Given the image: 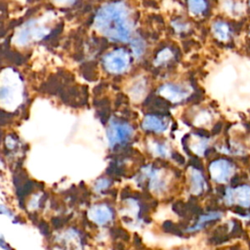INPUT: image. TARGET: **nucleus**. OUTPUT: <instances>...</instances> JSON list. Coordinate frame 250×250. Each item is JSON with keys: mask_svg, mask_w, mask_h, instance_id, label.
I'll return each mask as SVG.
<instances>
[{"mask_svg": "<svg viewBox=\"0 0 250 250\" xmlns=\"http://www.w3.org/2000/svg\"><path fill=\"white\" fill-rule=\"evenodd\" d=\"M94 25L100 33L112 40L126 42L131 38L132 23L123 3L104 5L95 17Z\"/></svg>", "mask_w": 250, "mask_h": 250, "instance_id": "nucleus-1", "label": "nucleus"}, {"mask_svg": "<svg viewBox=\"0 0 250 250\" xmlns=\"http://www.w3.org/2000/svg\"><path fill=\"white\" fill-rule=\"evenodd\" d=\"M49 33V28L38 21H29L24 23L15 34L14 42L19 45H26L31 41L40 40Z\"/></svg>", "mask_w": 250, "mask_h": 250, "instance_id": "nucleus-2", "label": "nucleus"}, {"mask_svg": "<svg viewBox=\"0 0 250 250\" xmlns=\"http://www.w3.org/2000/svg\"><path fill=\"white\" fill-rule=\"evenodd\" d=\"M130 63V56L123 49H117L108 53L104 60L105 69L111 73H121Z\"/></svg>", "mask_w": 250, "mask_h": 250, "instance_id": "nucleus-3", "label": "nucleus"}, {"mask_svg": "<svg viewBox=\"0 0 250 250\" xmlns=\"http://www.w3.org/2000/svg\"><path fill=\"white\" fill-rule=\"evenodd\" d=\"M133 128L127 123H121L112 119L107 129V139L110 147L126 143L133 135Z\"/></svg>", "mask_w": 250, "mask_h": 250, "instance_id": "nucleus-4", "label": "nucleus"}, {"mask_svg": "<svg viewBox=\"0 0 250 250\" xmlns=\"http://www.w3.org/2000/svg\"><path fill=\"white\" fill-rule=\"evenodd\" d=\"M225 202L228 205L237 204L241 207H250V186L242 185L236 188H229L225 192Z\"/></svg>", "mask_w": 250, "mask_h": 250, "instance_id": "nucleus-5", "label": "nucleus"}, {"mask_svg": "<svg viewBox=\"0 0 250 250\" xmlns=\"http://www.w3.org/2000/svg\"><path fill=\"white\" fill-rule=\"evenodd\" d=\"M210 176L216 183H227L234 173V166L226 159L213 161L209 166Z\"/></svg>", "mask_w": 250, "mask_h": 250, "instance_id": "nucleus-6", "label": "nucleus"}, {"mask_svg": "<svg viewBox=\"0 0 250 250\" xmlns=\"http://www.w3.org/2000/svg\"><path fill=\"white\" fill-rule=\"evenodd\" d=\"M159 93L167 100L177 103L183 101L188 96V90L185 87L174 85V84H164L159 88Z\"/></svg>", "mask_w": 250, "mask_h": 250, "instance_id": "nucleus-7", "label": "nucleus"}, {"mask_svg": "<svg viewBox=\"0 0 250 250\" xmlns=\"http://www.w3.org/2000/svg\"><path fill=\"white\" fill-rule=\"evenodd\" d=\"M88 215L93 222L99 225H105L107 222H109L112 219L111 210L106 205H104V204L93 206L90 209Z\"/></svg>", "mask_w": 250, "mask_h": 250, "instance_id": "nucleus-8", "label": "nucleus"}, {"mask_svg": "<svg viewBox=\"0 0 250 250\" xmlns=\"http://www.w3.org/2000/svg\"><path fill=\"white\" fill-rule=\"evenodd\" d=\"M212 31L214 36L220 41H228L231 36V29L229 25L223 21H218L213 23Z\"/></svg>", "mask_w": 250, "mask_h": 250, "instance_id": "nucleus-9", "label": "nucleus"}, {"mask_svg": "<svg viewBox=\"0 0 250 250\" xmlns=\"http://www.w3.org/2000/svg\"><path fill=\"white\" fill-rule=\"evenodd\" d=\"M167 123H164L162 119L154 115H146L143 121V128L147 131L162 132L166 129Z\"/></svg>", "mask_w": 250, "mask_h": 250, "instance_id": "nucleus-10", "label": "nucleus"}, {"mask_svg": "<svg viewBox=\"0 0 250 250\" xmlns=\"http://www.w3.org/2000/svg\"><path fill=\"white\" fill-rule=\"evenodd\" d=\"M205 188V182L202 174L196 169L191 171V192L193 194L201 193Z\"/></svg>", "mask_w": 250, "mask_h": 250, "instance_id": "nucleus-11", "label": "nucleus"}, {"mask_svg": "<svg viewBox=\"0 0 250 250\" xmlns=\"http://www.w3.org/2000/svg\"><path fill=\"white\" fill-rule=\"evenodd\" d=\"M222 217V213H219V212H211V213H208V214H205V215H201L198 222L196 223V226L187 229L188 231H195V230H198V229H201L207 222H211V221H215V220H218Z\"/></svg>", "mask_w": 250, "mask_h": 250, "instance_id": "nucleus-12", "label": "nucleus"}, {"mask_svg": "<svg viewBox=\"0 0 250 250\" xmlns=\"http://www.w3.org/2000/svg\"><path fill=\"white\" fill-rule=\"evenodd\" d=\"M188 10L192 15H200L202 14L207 7V3L205 0H188Z\"/></svg>", "mask_w": 250, "mask_h": 250, "instance_id": "nucleus-13", "label": "nucleus"}, {"mask_svg": "<svg viewBox=\"0 0 250 250\" xmlns=\"http://www.w3.org/2000/svg\"><path fill=\"white\" fill-rule=\"evenodd\" d=\"M224 7L225 10L232 16H238L243 11V7L241 6V4L234 0H226Z\"/></svg>", "mask_w": 250, "mask_h": 250, "instance_id": "nucleus-14", "label": "nucleus"}, {"mask_svg": "<svg viewBox=\"0 0 250 250\" xmlns=\"http://www.w3.org/2000/svg\"><path fill=\"white\" fill-rule=\"evenodd\" d=\"M171 55H172V54H171V52L169 51V49H165V50L161 51V52L157 55V59H156L155 62H157V63L163 62L169 60L170 57H171Z\"/></svg>", "mask_w": 250, "mask_h": 250, "instance_id": "nucleus-15", "label": "nucleus"}, {"mask_svg": "<svg viewBox=\"0 0 250 250\" xmlns=\"http://www.w3.org/2000/svg\"><path fill=\"white\" fill-rule=\"evenodd\" d=\"M144 91H145V83H144V82L139 81V82H138V83L133 87V91H132V93H133V95H134V96H138V97H140V96H142V95H143Z\"/></svg>", "mask_w": 250, "mask_h": 250, "instance_id": "nucleus-16", "label": "nucleus"}, {"mask_svg": "<svg viewBox=\"0 0 250 250\" xmlns=\"http://www.w3.org/2000/svg\"><path fill=\"white\" fill-rule=\"evenodd\" d=\"M109 185H110V182H109L108 180H106V179H100V180L96 183L95 188H96V189H97L98 191H101V190L105 189Z\"/></svg>", "mask_w": 250, "mask_h": 250, "instance_id": "nucleus-17", "label": "nucleus"}, {"mask_svg": "<svg viewBox=\"0 0 250 250\" xmlns=\"http://www.w3.org/2000/svg\"><path fill=\"white\" fill-rule=\"evenodd\" d=\"M154 151L157 155H161V156H165L167 154L166 146L164 145H161V144H155Z\"/></svg>", "mask_w": 250, "mask_h": 250, "instance_id": "nucleus-18", "label": "nucleus"}, {"mask_svg": "<svg viewBox=\"0 0 250 250\" xmlns=\"http://www.w3.org/2000/svg\"><path fill=\"white\" fill-rule=\"evenodd\" d=\"M172 157L176 160V161H178V162H180V163H184L185 161H184V157L181 155V154H179L178 152H174L173 154H172Z\"/></svg>", "mask_w": 250, "mask_h": 250, "instance_id": "nucleus-19", "label": "nucleus"}, {"mask_svg": "<svg viewBox=\"0 0 250 250\" xmlns=\"http://www.w3.org/2000/svg\"><path fill=\"white\" fill-rule=\"evenodd\" d=\"M248 7H249V10H250V0L248 1Z\"/></svg>", "mask_w": 250, "mask_h": 250, "instance_id": "nucleus-20", "label": "nucleus"}]
</instances>
